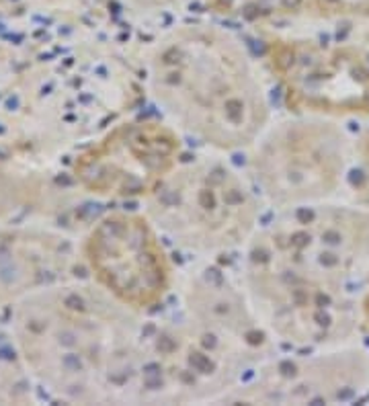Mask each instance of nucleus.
<instances>
[{
    "label": "nucleus",
    "instance_id": "obj_5",
    "mask_svg": "<svg viewBox=\"0 0 369 406\" xmlns=\"http://www.w3.org/2000/svg\"><path fill=\"white\" fill-rule=\"evenodd\" d=\"M228 154L185 158L144 201L146 215L175 251L201 261L242 252L263 224V207L244 168Z\"/></svg>",
    "mask_w": 369,
    "mask_h": 406
},
{
    "label": "nucleus",
    "instance_id": "obj_7",
    "mask_svg": "<svg viewBox=\"0 0 369 406\" xmlns=\"http://www.w3.org/2000/svg\"><path fill=\"white\" fill-rule=\"evenodd\" d=\"M91 281L142 318L158 314L178 287L173 246L144 210H113L82 240Z\"/></svg>",
    "mask_w": 369,
    "mask_h": 406
},
{
    "label": "nucleus",
    "instance_id": "obj_12",
    "mask_svg": "<svg viewBox=\"0 0 369 406\" xmlns=\"http://www.w3.org/2000/svg\"><path fill=\"white\" fill-rule=\"evenodd\" d=\"M347 183H351L355 201L369 210V134L353 144V160Z\"/></svg>",
    "mask_w": 369,
    "mask_h": 406
},
{
    "label": "nucleus",
    "instance_id": "obj_15",
    "mask_svg": "<svg viewBox=\"0 0 369 406\" xmlns=\"http://www.w3.org/2000/svg\"><path fill=\"white\" fill-rule=\"evenodd\" d=\"M361 314H363V320H365V324H367V329H369V295L365 298V302H363V308H361Z\"/></svg>",
    "mask_w": 369,
    "mask_h": 406
},
{
    "label": "nucleus",
    "instance_id": "obj_4",
    "mask_svg": "<svg viewBox=\"0 0 369 406\" xmlns=\"http://www.w3.org/2000/svg\"><path fill=\"white\" fill-rule=\"evenodd\" d=\"M142 329V316L93 281H56L27 293L11 324L27 373L80 404L132 402Z\"/></svg>",
    "mask_w": 369,
    "mask_h": 406
},
{
    "label": "nucleus",
    "instance_id": "obj_1",
    "mask_svg": "<svg viewBox=\"0 0 369 406\" xmlns=\"http://www.w3.org/2000/svg\"><path fill=\"white\" fill-rule=\"evenodd\" d=\"M369 271V210L332 201L275 212L240 252L238 279L258 322L295 349L349 339L347 287Z\"/></svg>",
    "mask_w": 369,
    "mask_h": 406
},
{
    "label": "nucleus",
    "instance_id": "obj_6",
    "mask_svg": "<svg viewBox=\"0 0 369 406\" xmlns=\"http://www.w3.org/2000/svg\"><path fill=\"white\" fill-rule=\"evenodd\" d=\"M244 154L265 207L287 212L334 199L349 179L353 142L336 119L289 113L273 117Z\"/></svg>",
    "mask_w": 369,
    "mask_h": 406
},
{
    "label": "nucleus",
    "instance_id": "obj_10",
    "mask_svg": "<svg viewBox=\"0 0 369 406\" xmlns=\"http://www.w3.org/2000/svg\"><path fill=\"white\" fill-rule=\"evenodd\" d=\"M304 351L287 357L271 355L228 400L269 404L330 402L345 400L365 386L369 365L361 353Z\"/></svg>",
    "mask_w": 369,
    "mask_h": 406
},
{
    "label": "nucleus",
    "instance_id": "obj_3",
    "mask_svg": "<svg viewBox=\"0 0 369 406\" xmlns=\"http://www.w3.org/2000/svg\"><path fill=\"white\" fill-rule=\"evenodd\" d=\"M144 82L162 119L209 152H244L273 121L261 60L217 23L166 29L146 54Z\"/></svg>",
    "mask_w": 369,
    "mask_h": 406
},
{
    "label": "nucleus",
    "instance_id": "obj_2",
    "mask_svg": "<svg viewBox=\"0 0 369 406\" xmlns=\"http://www.w3.org/2000/svg\"><path fill=\"white\" fill-rule=\"evenodd\" d=\"M173 298L166 318H144L132 402H224L273 355L238 279L205 261Z\"/></svg>",
    "mask_w": 369,
    "mask_h": 406
},
{
    "label": "nucleus",
    "instance_id": "obj_8",
    "mask_svg": "<svg viewBox=\"0 0 369 406\" xmlns=\"http://www.w3.org/2000/svg\"><path fill=\"white\" fill-rule=\"evenodd\" d=\"M261 56L289 113L324 119L369 115V54L355 45L271 33Z\"/></svg>",
    "mask_w": 369,
    "mask_h": 406
},
{
    "label": "nucleus",
    "instance_id": "obj_9",
    "mask_svg": "<svg viewBox=\"0 0 369 406\" xmlns=\"http://www.w3.org/2000/svg\"><path fill=\"white\" fill-rule=\"evenodd\" d=\"M183 160V135L162 117H132L86 146L74 176L107 201H146Z\"/></svg>",
    "mask_w": 369,
    "mask_h": 406
},
{
    "label": "nucleus",
    "instance_id": "obj_11",
    "mask_svg": "<svg viewBox=\"0 0 369 406\" xmlns=\"http://www.w3.org/2000/svg\"><path fill=\"white\" fill-rule=\"evenodd\" d=\"M209 15L240 25H273L306 15V0H203Z\"/></svg>",
    "mask_w": 369,
    "mask_h": 406
},
{
    "label": "nucleus",
    "instance_id": "obj_13",
    "mask_svg": "<svg viewBox=\"0 0 369 406\" xmlns=\"http://www.w3.org/2000/svg\"><path fill=\"white\" fill-rule=\"evenodd\" d=\"M306 15L330 17H369V0H306Z\"/></svg>",
    "mask_w": 369,
    "mask_h": 406
},
{
    "label": "nucleus",
    "instance_id": "obj_14",
    "mask_svg": "<svg viewBox=\"0 0 369 406\" xmlns=\"http://www.w3.org/2000/svg\"><path fill=\"white\" fill-rule=\"evenodd\" d=\"M127 2H136V4H142V6H144V4H146V6L160 4V6H162V4H166V2H168V0H127Z\"/></svg>",
    "mask_w": 369,
    "mask_h": 406
}]
</instances>
